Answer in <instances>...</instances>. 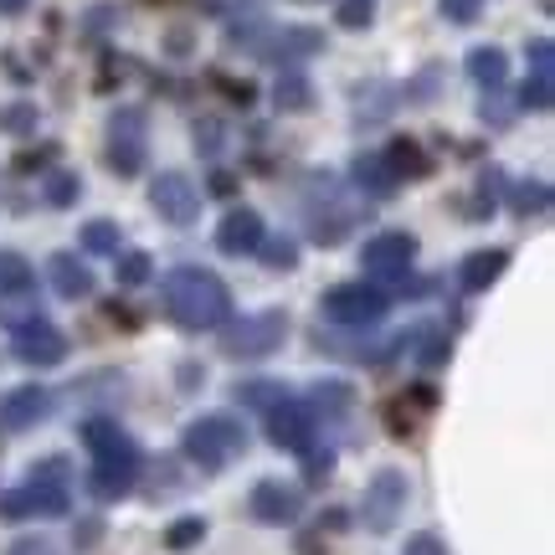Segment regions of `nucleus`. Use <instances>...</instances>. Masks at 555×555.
I'll return each instance as SVG.
<instances>
[{"instance_id":"nucleus-1","label":"nucleus","mask_w":555,"mask_h":555,"mask_svg":"<svg viewBox=\"0 0 555 555\" xmlns=\"http://www.w3.org/2000/svg\"><path fill=\"white\" fill-rule=\"evenodd\" d=\"M165 314L180 330H221L232 319V288L211 268H176L165 273Z\"/></svg>"},{"instance_id":"nucleus-2","label":"nucleus","mask_w":555,"mask_h":555,"mask_svg":"<svg viewBox=\"0 0 555 555\" xmlns=\"http://www.w3.org/2000/svg\"><path fill=\"white\" fill-rule=\"evenodd\" d=\"M82 442H88V453H93V474H88V489L99 499H124L134 489L139 478V442L124 433L119 422H103L93 416L88 427H82Z\"/></svg>"},{"instance_id":"nucleus-3","label":"nucleus","mask_w":555,"mask_h":555,"mask_svg":"<svg viewBox=\"0 0 555 555\" xmlns=\"http://www.w3.org/2000/svg\"><path fill=\"white\" fill-rule=\"evenodd\" d=\"M180 448H185V457H191L196 468L221 474L232 457L247 453V427H242L232 412H206V416H196V422L185 427Z\"/></svg>"},{"instance_id":"nucleus-4","label":"nucleus","mask_w":555,"mask_h":555,"mask_svg":"<svg viewBox=\"0 0 555 555\" xmlns=\"http://www.w3.org/2000/svg\"><path fill=\"white\" fill-rule=\"evenodd\" d=\"M67 463L62 457H47L41 468H31V478L21 489H5L0 494V519H57L67 515Z\"/></svg>"},{"instance_id":"nucleus-5","label":"nucleus","mask_w":555,"mask_h":555,"mask_svg":"<svg viewBox=\"0 0 555 555\" xmlns=\"http://www.w3.org/2000/svg\"><path fill=\"white\" fill-rule=\"evenodd\" d=\"M283 339H288V314L283 309H262V314L232 319L221 330V350L237 360H262V356H273Z\"/></svg>"},{"instance_id":"nucleus-6","label":"nucleus","mask_w":555,"mask_h":555,"mask_svg":"<svg viewBox=\"0 0 555 555\" xmlns=\"http://www.w3.org/2000/svg\"><path fill=\"white\" fill-rule=\"evenodd\" d=\"M406 499H412V483L401 468H380L371 483H365V499H360V525L371 530V535H386V530H397L401 509H406Z\"/></svg>"},{"instance_id":"nucleus-7","label":"nucleus","mask_w":555,"mask_h":555,"mask_svg":"<svg viewBox=\"0 0 555 555\" xmlns=\"http://www.w3.org/2000/svg\"><path fill=\"white\" fill-rule=\"evenodd\" d=\"M319 314L330 324H339V330H371V324L386 319V294L371 288V283H339V288L324 294Z\"/></svg>"},{"instance_id":"nucleus-8","label":"nucleus","mask_w":555,"mask_h":555,"mask_svg":"<svg viewBox=\"0 0 555 555\" xmlns=\"http://www.w3.org/2000/svg\"><path fill=\"white\" fill-rule=\"evenodd\" d=\"M150 119H144V108H119L114 119H108V170L119 180L139 176L144 170V155H150Z\"/></svg>"},{"instance_id":"nucleus-9","label":"nucleus","mask_w":555,"mask_h":555,"mask_svg":"<svg viewBox=\"0 0 555 555\" xmlns=\"http://www.w3.org/2000/svg\"><path fill=\"white\" fill-rule=\"evenodd\" d=\"M319 433V416L309 412V401L283 397L268 406V442L273 448H288V453H309Z\"/></svg>"},{"instance_id":"nucleus-10","label":"nucleus","mask_w":555,"mask_h":555,"mask_svg":"<svg viewBox=\"0 0 555 555\" xmlns=\"http://www.w3.org/2000/svg\"><path fill=\"white\" fill-rule=\"evenodd\" d=\"M150 201H155L159 221H170V227H191V221L201 217V191L196 180L185 176V170H159L155 185H150Z\"/></svg>"},{"instance_id":"nucleus-11","label":"nucleus","mask_w":555,"mask_h":555,"mask_svg":"<svg viewBox=\"0 0 555 555\" xmlns=\"http://www.w3.org/2000/svg\"><path fill=\"white\" fill-rule=\"evenodd\" d=\"M247 515L258 519V525H294L304 515V494H298V483L262 478V483H253V494H247Z\"/></svg>"},{"instance_id":"nucleus-12","label":"nucleus","mask_w":555,"mask_h":555,"mask_svg":"<svg viewBox=\"0 0 555 555\" xmlns=\"http://www.w3.org/2000/svg\"><path fill=\"white\" fill-rule=\"evenodd\" d=\"M416 258V237L412 232H380L360 247V268L371 278H401Z\"/></svg>"},{"instance_id":"nucleus-13","label":"nucleus","mask_w":555,"mask_h":555,"mask_svg":"<svg viewBox=\"0 0 555 555\" xmlns=\"http://www.w3.org/2000/svg\"><path fill=\"white\" fill-rule=\"evenodd\" d=\"M11 350L26 365H62L67 360V335H62L57 324H47V319H31V324H16Z\"/></svg>"},{"instance_id":"nucleus-14","label":"nucleus","mask_w":555,"mask_h":555,"mask_svg":"<svg viewBox=\"0 0 555 555\" xmlns=\"http://www.w3.org/2000/svg\"><path fill=\"white\" fill-rule=\"evenodd\" d=\"M47 416H52V391L47 386H16V391H5V401H0V427L5 433H31Z\"/></svg>"},{"instance_id":"nucleus-15","label":"nucleus","mask_w":555,"mask_h":555,"mask_svg":"<svg viewBox=\"0 0 555 555\" xmlns=\"http://www.w3.org/2000/svg\"><path fill=\"white\" fill-rule=\"evenodd\" d=\"M217 247L227 258H247V253H258L262 247V217L253 206H232L217 227Z\"/></svg>"},{"instance_id":"nucleus-16","label":"nucleus","mask_w":555,"mask_h":555,"mask_svg":"<svg viewBox=\"0 0 555 555\" xmlns=\"http://www.w3.org/2000/svg\"><path fill=\"white\" fill-rule=\"evenodd\" d=\"M319 47H324V37H319L314 26H283V31H268V41H262V52L258 57L268 62H283V67H294L298 57H314Z\"/></svg>"},{"instance_id":"nucleus-17","label":"nucleus","mask_w":555,"mask_h":555,"mask_svg":"<svg viewBox=\"0 0 555 555\" xmlns=\"http://www.w3.org/2000/svg\"><path fill=\"white\" fill-rule=\"evenodd\" d=\"M47 278H52V294L73 298V304L93 294V273H88V262H78V253H52L47 258Z\"/></svg>"},{"instance_id":"nucleus-18","label":"nucleus","mask_w":555,"mask_h":555,"mask_svg":"<svg viewBox=\"0 0 555 555\" xmlns=\"http://www.w3.org/2000/svg\"><path fill=\"white\" fill-rule=\"evenodd\" d=\"M509 268V253L504 247H483V253H468V258L457 262V283H463V294H483L489 283H499Z\"/></svg>"},{"instance_id":"nucleus-19","label":"nucleus","mask_w":555,"mask_h":555,"mask_svg":"<svg viewBox=\"0 0 555 555\" xmlns=\"http://www.w3.org/2000/svg\"><path fill=\"white\" fill-rule=\"evenodd\" d=\"M356 221H360L356 201L324 196V211L314 217V242H319V247H335V242H345L350 232H356Z\"/></svg>"},{"instance_id":"nucleus-20","label":"nucleus","mask_w":555,"mask_h":555,"mask_svg":"<svg viewBox=\"0 0 555 555\" xmlns=\"http://www.w3.org/2000/svg\"><path fill=\"white\" fill-rule=\"evenodd\" d=\"M350 176H356V185L365 191V196L386 201L391 191H397L401 180L391 176V165H386V155H356V165H350Z\"/></svg>"},{"instance_id":"nucleus-21","label":"nucleus","mask_w":555,"mask_h":555,"mask_svg":"<svg viewBox=\"0 0 555 555\" xmlns=\"http://www.w3.org/2000/svg\"><path fill=\"white\" fill-rule=\"evenodd\" d=\"M386 165H391V176L397 180H427L433 176V155H422V144L416 139H391V150H386Z\"/></svg>"},{"instance_id":"nucleus-22","label":"nucleus","mask_w":555,"mask_h":555,"mask_svg":"<svg viewBox=\"0 0 555 555\" xmlns=\"http://www.w3.org/2000/svg\"><path fill=\"white\" fill-rule=\"evenodd\" d=\"M273 103H278V114H304V108L314 103V82L304 78L298 67H283V73H278V88H273Z\"/></svg>"},{"instance_id":"nucleus-23","label":"nucleus","mask_w":555,"mask_h":555,"mask_svg":"<svg viewBox=\"0 0 555 555\" xmlns=\"http://www.w3.org/2000/svg\"><path fill=\"white\" fill-rule=\"evenodd\" d=\"M468 78L483 82V88H499V82L509 78V57H504V47H474V52H468Z\"/></svg>"},{"instance_id":"nucleus-24","label":"nucleus","mask_w":555,"mask_h":555,"mask_svg":"<svg viewBox=\"0 0 555 555\" xmlns=\"http://www.w3.org/2000/svg\"><path fill=\"white\" fill-rule=\"evenodd\" d=\"M350 401H356V391L345 386V380H319L314 391H309V412H324V416H345L350 412Z\"/></svg>"},{"instance_id":"nucleus-25","label":"nucleus","mask_w":555,"mask_h":555,"mask_svg":"<svg viewBox=\"0 0 555 555\" xmlns=\"http://www.w3.org/2000/svg\"><path fill=\"white\" fill-rule=\"evenodd\" d=\"M41 196H47V206H73V201L82 196V180H78V170H52L47 176V185H41Z\"/></svg>"},{"instance_id":"nucleus-26","label":"nucleus","mask_w":555,"mask_h":555,"mask_svg":"<svg viewBox=\"0 0 555 555\" xmlns=\"http://www.w3.org/2000/svg\"><path fill=\"white\" fill-rule=\"evenodd\" d=\"M37 103H26V99H16V103H5L0 108V134H11V139H21V134H31L37 129Z\"/></svg>"},{"instance_id":"nucleus-27","label":"nucleus","mask_w":555,"mask_h":555,"mask_svg":"<svg viewBox=\"0 0 555 555\" xmlns=\"http://www.w3.org/2000/svg\"><path fill=\"white\" fill-rule=\"evenodd\" d=\"M114 268H119V283H124V288H139V283H150V278H155V262H150V253H114Z\"/></svg>"},{"instance_id":"nucleus-28","label":"nucleus","mask_w":555,"mask_h":555,"mask_svg":"<svg viewBox=\"0 0 555 555\" xmlns=\"http://www.w3.org/2000/svg\"><path fill=\"white\" fill-rule=\"evenodd\" d=\"M391 103H397V88H386V82H371V93L360 88V124H376L391 114Z\"/></svg>"},{"instance_id":"nucleus-29","label":"nucleus","mask_w":555,"mask_h":555,"mask_svg":"<svg viewBox=\"0 0 555 555\" xmlns=\"http://www.w3.org/2000/svg\"><path fill=\"white\" fill-rule=\"evenodd\" d=\"M119 227H114V221H88V227H82V247H88V253H103V258H114V253H119Z\"/></svg>"},{"instance_id":"nucleus-30","label":"nucleus","mask_w":555,"mask_h":555,"mask_svg":"<svg viewBox=\"0 0 555 555\" xmlns=\"http://www.w3.org/2000/svg\"><path fill=\"white\" fill-rule=\"evenodd\" d=\"M551 78H555V73H530V82L519 88V103H525L530 114H551V103H555Z\"/></svg>"},{"instance_id":"nucleus-31","label":"nucleus","mask_w":555,"mask_h":555,"mask_svg":"<svg viewBox=\"0 0 555 555\" xmlns=\"http://www.w3.org/2000/svg\"><path fill=\"white\" fill-rule=\"evenodd\" d=\"M196 540H206V519L201 515H185V519H176V525L165 530V545H170V551H191Z\"/></svg>"},{"instance_id":"nucleus-32","label":"nucleus","mask_w":555,"mask_h":555,"mask_svg":"<svg viewBox=\"0 0 555 555\" xmlns=\"http://www.w3.org/2000/svg\"><path fill=\"white\" fill-rule=\"evenodd\" d=\"M545 206H551V185H545V180H530V185H519V191H515V211H519V217H540Z\"/></svg>"},{"instance_id":"nucleus-33","label":"nucleus","mask_w":555,"mask_h":555,"mask_svg":"<svg viewBox=\"0 0 555 555\" xmlns=\"http://www.w3.org/2000/svg\"><path fill=\"white\" fill-rule=\"evenodd\" d=\"M211 82H217V88H221V93H227V99H232V103H237V108H253V103H258V88H253V82H247V78H227V73H211Z\"/></svg>"},{"instance_id":"nucleus-34","label":"nucleus","mask_w":555,"mask_h":555,"mask_svg":"<svg viewBox=\"0 0 555 555\" xmlns=\"http://www.w3.org/2000/svg\"><path fill=\"white\" fill-rule=\"evenodd\" d=\"M288 391L283 386H273V380H253V386H237V401H247V406H273V401H283Z\"/></svg>"},{"instance_id":"nucleus-35","label":"nucleus","mask_w":555,"mask_h":555,"mask_svg":"<svg viewBox=\"0 0 555 555\" xmlns=\"http://www.w3.org/2000/svg\"><path fill=\"white\" fill-rule=\"evenodd\" d=\"M62 150L57 144H37V150H21L16 155V170L21 176H31V170H52V159H57Z\"/></svg>"},{"instance_id":"nucleus-36","label":"nucleus","mask_w":555,"mask_h":555,"mask_svg":"<svg viewBox=\"0 0 555 555\" xmlns=\"http://www.w3.org/2000/svg\"><path fill=\"white\" fill-rule=\"evenodd\" d=\"M371 16H376V5H371V0H345V5H339V26H350V31H365Z\"/></svg>"},{"instance_id":"nucleus-37","label":"nucleus","mask_w":555,"mask_h":555,"mask_svg":"<svg viewBox=\"0 0 555 555\" xmlns=\"http://www.w3.org/2000/svg\"><path fill=\"white\" fill-rule=\"evenodd\" d=\"M258 253H262V262H268V268H294V262H298V247L288 237H283V242H268V237H262Z\"/></svg>"},{"instance_id":"nucleus-38","label":"nucleus","mask_w":555,"mask_h":555,"mask_svg":"<svg viewBox=\"0 0 555 555\" xmlns=\"http://www.w3.org/2000/svg\"><path fill=\"white\" fill-rule=\"evenodd\" d=\"M437 5H442V16L453 26H474L478 11H483V0H437Z\"/></svg>"},{"instance_id":"nucleus-39","label":"nucleus","mask_w":555,"mask_h":555,"mask_svg":"<svg viewBox=\"0 0 555 555\" xmlns=\"http://www.w3.org/2000/svg\"><path fill=\"white\" fill-rule=\"evenodd\" d=\"M401 555H448V545H442V540H437L433 530H416V535H406Z\"/></svg>"},{"instance_id":"nucleus-40","label":"nucleus","mask_w":555,"mask_h":555,"mask_svg":"<svg viewBox=\"0 0 555 555\" xmlns=\"http://www.w3.org/2000/svg\"><path fill=\"white\" fill-rule=\"evenodd\" d=\"M530 62H535V73H555V47H551V37H535V41H530Z\"/></svg>"},{"instance_id":"nucleus-41","label":"nucleus","mask_w":555,"mask_h":555,"mask_svg":"<svg viewBox=\"0 0 555 555\" xmlns=\"http://www.w3.org/2000/svg\"><path fill=\"white\" fill-rule=\"evenodd\" d=\"M5 555H57V545H52V540H41V535H26V540H16Z\"/></svg>"},{"instance_id":"nucleus-42","label":"nucleus","mask_w":555,"mask_h":555,"mask_svg":"<svg viewBox=\"0 0 555 555\" xmlns=\"http://www.w3.org/2000/svg\"><path fill=\"white\" fill-rule=\"evenodd\" d=\"M509 119H515V114H509V103H504V99H489V103H483V124H494V129H509Z\"/></svg>"},{"instance_id":"nucleus-43","label":"nucleus","mask_w":555,"mask_h":555,"mask_svg":"<svg viewBox=\"0 0 555 555\" xmlns=\"http://www.w3.org/2000/svg\"><path fill=\"white\" fill-rule=\"evenodd\" d=\"M196 144L206 155H217L221 150V124H196Z\"/></svg>"},{"instance_id":"nucleus-44","label":"nucleus","mask_w":555,"mask_h":555,"mask_svg":"<svg viewBox=\"0 0 555 555\" xmlns=\"http://www.w3.org/2000/svg\"><path fill=\"white\" fill-rule=\"evenodd\" d=\"M448 350H453V345H448L442 335L427 339V345H422V365H442V360H448Z\"/></svg>"},{"instance_id":"nucleus-45","label":"nucleus","mask_w":555,"mask_h":555,"mask_svg":"<svg viewBox=\"0 0 555 555\" xmlns=\"http://www.w3.org/2000/svg\"><path fill=\"white\" fill-rule=\"evenodd\" d=\"M211 196H237V176L217 170V176H211Z\"/></svg>"},{"instance_id":"nucleus-46","label":"nucleus","mask_w":555,"mask_h":555,"mask_svg":"<svg viewBox=\"0 0 555 555\" xmlns=\"http://www.w3.org/2000/svg\"><path fill=\"white\" fill-rule=\"evenodd\" d=\"M5 73H11L16 82H31V78H37V73H31V67H26V62H21L16 52H5Z\"/></svg>"},{"instance_id":"nucleus-47","label":"nucleus","mask_w":555,"mask_h":555,"mask_svg":"<svg viewBox=\"0 0 555 555\" xmlns=\"http://www.w3.org/2000/svg\"><path fill=\"white\" fill-rule=\"evenodd\" d=\"M99 535H103L99 519H82V530H78V545H82V551H88V545H99Z\"/></svg>"},{"instance_id":"nucleus-48","label":"nucleus","mask_w":555,"mask_h":555,"mask_svg":"<svg viewBox=\"0 0 555 555\" xmlns=\"http://www.w3.org/2000/svg\"><path fill=\"white\" fill-rule=\"evenodd\" d=\"M103 319H114V324H124V330H134V314H129L124 304H103Z\"/></svg>"},{"instance_id":"nucleus-49","label":"nucleus","mask_w":555,"mask_h":555,"mask_svg":"<svg viewBox=\"0 0 555 555\" xmlns=\"http://www.w3.org/2000/svg\"><path fill=\"white\" fill-rule=\"evenodd\" d=\"M26 5H31V0H0V16H21Z\"/></svg>"},{"instance_id":"nucleus-50","label":"nucleus","mask_w":555,"mask_h":555,"mask_svg":"<svg viewBox=\"0 0 555 555\" xmlns=\"http://www.w3.org/2000/svg\"><path fill=\"white\" fill-rule=\"evenodd\" d=\"M144 5H159V0H144Z\"/></svg>"}]
</instances>
